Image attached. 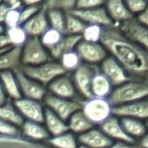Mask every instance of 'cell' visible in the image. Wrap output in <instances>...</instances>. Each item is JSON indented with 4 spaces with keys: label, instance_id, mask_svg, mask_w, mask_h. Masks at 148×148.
I'll return each instance as SVG.
<instances>
[{
    "label": "cell",
    "instance_id": "obj_54",
    "mask_svg": "<svg viewBox=\"0 0 148 148\" xmlns=\"http://www.w3.org/2000/svg\"><path fill=\"white\" fill-rule=\"evenodd\" d=\"M3 51H0V53H3Z\"/></svg>",
    "mask_w": 148,
    "mask_h": 148
},
{
    "label": "cell",
    "instance_id": "obj_53",
    "mask_svg": "<svg viewBox=\"0 0 148 148\" xmlns=\"http://www.w3.org/2000/svg\"><path fill=\"white\" fill-rule=\"evenodd\" d=\"M146 126H147V129H148V121H146Z\"/></svg>",
    "mask_w": 148,
    "mask_h": 148
},
{
    "label": "cell",
    "instance_id": "obj_23",
    "mask_svg": "<svg viewBox=\"0 0 148 148\" xmlns=\"http://www.w3.org/2000/svg\"><path fill=\"white\" fill-rule=\"evenodd\" d=\"M42 124L47 128V132H49V136H58L64 132H68V124L64 120L57 116L55 113L49 111V109L45 108V117H43Z\"/></svg>",
    "mask_w": 148,
    "mask_h": 148
},
{
    "label": "cell",
    "instance_id": "obj_4",
    "mask_svg": "<svg viewBox=\"0 0 148 148\" xmlns=\"http://www.w3.org/2000/svg\"><path fill=\"white\" fill-rule=\"evenodd\" d=\"M20 71L29 77L30 79L36 81L42 86L47 87L55 79L62 75L66 74L58 60H51L45 64L34 66H21Z\"/></svg>",
    "mask_w": 148,
    "mask_h": 148
},
{
    "label": "cell",
    "instance_id": "obj_50",
    "mask_svg": "<svg viewBox=\"0 0 148 148\" xmlns=\"http://www.w3.org/2000/svg\"><path fill=\"white\" fill-rule=\"evenodd\" d=\"M7 101H8V98H7V96H6L5 92H4V89H3V87H2L1 82H0V105L6 103Z\"/></svg>",
    "mask_w": 148,
    "mask_h": 148
},
{
    "label": "cell",
    "instance_id": "obj_20",
    "mask_svg": "<svg viewBox=\"0 0 148 148\" xmlns=\"http://www.w3.org/2000/svg\"><path fill=\"white\" fill-rule=\"evenodd\" d=\"M20 136L34 142H47L49 134L42 123L24 121L20 127Z\"/></svg>",
    "mask_w": 148,
    "mask_h": 148
},
{
    "label": "cell",
    "instance_id": "obj_13",
    "mask_svg": "<svg viewBox=\"0 0 148 148\" xmlns=\"http://www.w3.org/2000/svg\"><path fill=\"white\" fill-rule=\"evenodd\" d=\"M113 115L118 118L127 117L148 121V98L126 105L113 107Z\"/></svg>",
    "mask_w": 148,
    "mask_h": 148
},
{
    "label": "cell",
    "instance_id": "obj_43",
    "mask_svg": "<svg viewBox=\"0 0 148 148\" xmlns=\"http://www.w3.org/2000/svg\"><path fill=\"white\" fill-rule=\"evenodd\" d=\"M134 19L136 20L140 25L144 26V27H148V4L141 13H139L137 16H135Z\"/></svg>",
    "mask_w": 148,
    "mask_h": 148
},
{
    "label": "cell",
    "instance_id": "obj_41",
    "mask_svg": "<svg viewBox=\"0 0 148 148\" xmlns=\"http://www.w3.org/2000/svg\"><path fill=\"white\" fill-rule=\"evenodd\" d=\"M41 6H22L20 8V25L25 23L39 11Z\"/></svg>",
    "mask_w": 148,
    "mask_h": 148
},
{
    "label": "cell",
    "instance_id": "obj_38",
    "mask_svg": "<svg viewBox=\"0 0 148 148\" xmlns=\"http://www.w3.org/2000/svg\"><path fill=\"white\" fill-rule=\"evenodd\" d=\"M3 25L5 26V28H11L20 25V8H9L6 13Z\"/></svg>",
    "mask_w": 148,
    "mask_h": 148
},
{
    "label": "cell",
    "instance_id": "obj_27",
    "mask_svg": "<svg viewBox=\"0 0 148 148\" xmlns=\"http://www.w3.org/2000/svg\"><path fill=\"white\" fill-rule=\"evenodd\" d=\"M81 40H82V37L80 35H64L62 40L55 47L49 51L51 60H59L64 53L75 51Z\"/></svg>",
    "mask_w": 148,
    "mask_h": 148
},
{
    "label": "cell",
    "instance_id": "obj_10",
    "mask_svg": "<svg viewBox=\"0 0 148 148\" xmlns=\"http://www.w3.org/2000/svg\"><path fill=\"white\" fill-rule=\"evenodd\" d=\"M13 104L24 121L37 123L43 122L45 107L41 101L20 98L13 101Z\"/></svg>",
    "mask_w": 148,
    "mask_h": 148
},
{
    "label": "cell",
    "instance_id": "obj_16",
    "mask_svg": "<svg viewBox=\"0 0 148 148\" xmlns=\"http://www.w3.org/2000/svg\"><path fill=\"white\" fill-rule=\"evenodd\" d=\"M104 8L115 26L134 18L127 9L124 0H106Z\"/></svg>",
    "mask_w": 148,
    "mask_h": 148
},
{
    "label": "cell",
    "instance_id": "obj_14",
    "mask_svg": "<svg viewBox=\"0 0 148 148\" xmlns=\"http://www.w3.org/2000/svg\"><path fill=\"white\" fill-rule=\"evenodd\" d=\"M71 13L80 18L85 24H94V25L102 26L104 28L114 25L113 22L108 16L104 6L84 10L74 9L73 11H71Z\"/></svg>",
    "mask_w": 148,
    "mask_h": 148
},
{
    "label": "cell",
    "instance_id": "obj_32",
    "mask_svg": "<svg viewBox=\"0 0 148 148\" xmlns=\"http://www.w3.org/2000/svg\"><path fill=\"white\" fill-rule=\"evenodd\" d=\"M58 62H60V64L62 66V68L64 69V71L66 74H68V73L75 72V71L83 64L82 60L79 57L76 49L64 53V55L60 58V60H58Z\"/></svg>",
    "mask_w": 148,
    "mask_h": 148
},
{
    "label": "cell",
    "instance_id": "obj_3",
    "mask_svg": "<svg viewBox=\"0 0 148 148\" xmlns=\"http://www.w3.org/2000/svg\"><path fill=\"white\" fill-rule=\"evenodd\" d=\"M81 111L94 126H100L113 116V106L108 99L92 97L87 100H82Z\"/></svg>",
    "mask_w": 148,
    "mask_h": 148
},
{
    "label": "cell",
    "instance_id": "obj_19",
    "mask_svg": "<svg viewBox=\"0 0 148 148\" xmlns=\"http://www.w3.org/2000/svg\"><path fill=\"white\" fill-rule=\"evenodd\" d=\"M22 27L27 33L28 37H39L49 27L47 17V10L41 6L39 11L35 15L22 24Z\"/></svg>",
    "mask_w": 148,
    "mask_h": 148
},
{
    "label": "cell",
    "instance_id": "obj_26",
    "mask_svg": "<svg viewBox=\"0 0 148 148\" xmlns=\"http://www.w3.org/2000/svg\"><path fill=\"white\" fill-rule=\"evenodd\" d=\"M0 82H1L4 92L9 100L16 101L21 98L19 86H18L17 79H16L14 72L8 71V72L0 73Z\"/></svg>",
    "mask_w": 148,
    "mask_h": 148
},
{
    "label": "cell",
    "instance_id": "obj_48",
    "mask_svg": "<svg viewBox=\"0 0 148 148\" xmlns=\"http://www.w3.org/2000/svg\"><path fill=\"white\" fill-rule=\"evenodd\" d=\"M3 3L7 4L9 7H13V8H21L22 4H21V0H1Z\"/></svg>",
    "mask_w": 148,
    "mask_h": 148
},
{
    "label": "cell",
    "instance_id": "obj_45",
    "mask_svg": "<svg viewBox=\"0 0 148 148\" xmlns=\"http://www.w3.org/2000/svg\"><path fill=\"white\" fill-rule=\"evenodd\" d=\"M9 8L10 7L7 5V4L3 3V2L0 3V25H3L6 13H7V11L9 10Z\"/></svg>",
    "mask_w": 148,
    "mask_h": 148
},
{
    "label": "cell",
    "instance_id": "obj_35",
    "mask_svg": "<svg viewBox=\"0 0 148 148\" xmlns=\"http://www.w3.org/2000/svg\"><path fill=\"white\" fill-rule=\"evenodd\" d=\"M64 34H62L60 31L53 29V28L49 27L40 36L38 37L40 42L42 43V45L47 49H51L53 47H55L58 43L62 40V38L64 37Z\"/></svg>",
    "mask_w": 148,
    "mask_h": 148
},
{
    "label": "cell",
    "instance_id": "obj_31",
    "mask_svg": "<svg viewBox=\"0 0 148 148\" xmlns=\"http://www.w3.org/2000/svg\"><path fill=\"white\" fill-rule=\"evenodd\" d=\"M6 38L8 40L10 47H22L23 45L28 39V35L23 29L22 25H18L15 27L6 28L4 30Z\"/></svg>",
    "mask_w": 148,
    "mask_h": 148
},
{
    "label": "cell",
    "instance_id": "obj_51",
    "mask_svg": "<svg viewBox=\"0 0 148 148\" xmlns=\"http://www.w3.org/2000/svg\"><path fill=\"white\" fill-rule=\"evenodd\" d=\"M4 30H5V28H4L3 25H0V33H3Z\"/></svg>",
    "mask_w": 148,
    "mask_h": 148
},
{
    "label": "cell",
    "instance_id": "obj_55",
    "mask_svg": "<svg viewBox=\"0 0 148 148\" xmlns=\"http://www.w3.org/2000/svg\"><path fill=\"white\" fill-rule=\"evenodd\" d=\"M1 2H2V1H1V0H0V3H1Z\"/></svg>",
    "mask_w": 148,
    "mask_h": 148
},
{
    "label": "cell",
    "instance_id": "obj_2",
    "mask_svg": "<svg viewBox=\"0 0 148 148\" xmlns=\"http://www.w3.org/2000/svg\"><path fill=\"white\" fill-rule=\"evenodd\" d=\"M146 98H148V82L129 80L115 87L108 100L113 107H118Z\"/></svg>",
    "mask_w": 148,
    "mask_h": 148
},
{
    "label": "cell",
    "instance_id": "obj_46",
    "mask_svg": "<svg viewBox=\"0 0 148 148\" xmlns=\"http://www.w3.org/2000/svg\"><path fill=\"white\" fill-rule=\"evenodd\" d=\"M45 0H21L22 6H42Z\"/></svg>",
    "mask_w": 148,
    "mask_h": 148
},
{
    "label": "cell",
    "instance_id": "obj_34",
    "mask_svg": "<svg viewBox=\"0 0 148 148\" xmlns=\"http://www.w3.org/2000/svg\"><path fill=\"white\" fill-rule=\"evenodd\" d=\"M47 17L49 27L64 34V25H66V13L64 12L57 9H49L47 10Z\"/></svg>",
    "mask_w": 148,
    "mask_h": 148
},
{
    "label": "cell",
    "instance_id": "obj_25",
    "mask_svg": "<svg viewBox=\"0 0 148 148\" xmlns=\"http://www.w3.org/2000/svg\"><path fill=\"white\" fill-rule=\"evenodd\" d=\"M119 119H120V123L124 129L125 133L135 142H136V140H139L148 131L146 123L144 121L127 117Z\"/></svg>",
    "mask_w": 148,
    "mask_h": 148
},
{
    "label": "cell",
    "instance_id": "obj_49",
    "mask_svg": "<svg viewBox=\"0 0 148 148\" xmlns=\"http://www.w3.org/2000/svg\"><path fill=\"white\" fill-rule=\"evenodd\" d=\"M137 145L139 148H148V131L139 139V143Z\"/></svg>",
    "mask_w": 148,
    "mask_h": 148
},
{
    "label": "cell",
    "instance_id": "obj_8",
    "mask_svg": "<svg viewBox=\"0 0 148 148\" xmlns=\"http://www.w3.org/2000/svg\"><path fill=\"white\" fill-rule=\"evenodd\" d=\"M76 51L82 60V62L97 66L109 56L101 42H88L81 40L77 45Z\"/></svg>",
    "mask_w": 148,
    "mask_h": 148
},
{
    "label": "cell",
    "instance_id": "obj_24",
    "mask_svg": "<svg viewBox=\"0 0 148 148\" xmlns=\"http://www.w3.org/2000/svg\"><path fill=\"white\" fill-rule=\"evenodd\" d=\"M114 87L110 83V81L98 70L95 74L91 85V93L92 97L95 98H103L108 99L110 94L112 93Z\"/></svg>",
    "mask_w": 148,
    "mask_h": 148
},
{
    "label": "cell",
    "instance_id": "obj_33",
    "mask_svg": "<svg viewBox=\"0 0 148 148\" xmlns=\"http://www.w3.org/2000/svg\"><path fill=\"white\" fill-rule=\"evenodd\" d=\"M86 24L71 12L66 13V25L64 35H80L82 34Z\"/></svg>",
    "mask_w": 148,
    "mask_h": 148
},
{
    "label": "cell",
    "instance_id": "obj_42",
    "mask_svg": "<svg viewBox=\"0 0 148 148\" xmlns=\"http://www.w3.org/2000/svg\"><path fill=\"white\" fill-rule=\"evenodd\" d=\"M106 0H78L75 9H92V8L103 7Z\"/></svg>",
    "mask_w": 148,
    "mask_h": 148
},
{
    "label": "cell",
    "instance_id": "obj_5",
    "mask_svg": "<svg viewBox=\"0 0 148 148\" xmlns=\"http://www.w3.org/2000/svg\"><path fill=\"white\" fill-rule=\"evenodd\" d=\"M51 60L49 51L43 47L38 37H28L23 47H20L21 66H38Z\"/></svg>",
    "mask_w": 148,
    "mask_h": 148
},
{
    "label": "cell",
    "instance_id": "obj_37",
    "mask_svg": "<svg viewBox=\"0 0 148 148\" xmlns=\"http://www.w3.org/2000/svg\"><path fill=\"white\" fill-rule=\"evenodd\" d=\"M104 27L94 24H86L83 30L81 37L82 40L88 42H101L102 35H103Z\"/></svg>",
    "mask_w": 148,
    "mask_h": 148
},
{
    "label": "cell",
    "instance_id": "obj_1",
    "mask_svg": "<svg viewBox=\"0 0 148 148\" xmlns=\"http://www.w3.org/2000/svg\"><path fill=\"white\" fill-rule=\"evenodd\" d=\"M101 43L130 80L148 82V51L144 47L128 38L115 25L104 28Z\"/></svg>",
    "mask_w": 148,
    "mask_h": 148
},
{
    "label": "cell",
    "instance_id": "obj_44",
    "mask_svg": "<svg viewBox=\"0 0 148 148\" xmlns=\"http://www.w3.org/2000/svg\"><path fill=\"white\" fill-rule=\"evenodd\" d=\"M107 148H139L136 143H126V142H113Z\"/></svg>",
    "mask_w": 148,
    "mask_h": 148
},
{
    "label": "cell",
    "instance_id": "obj_15",
    "mask_svg": "<svg viewBox=\"0 0 148 148\" xmlns=\"http://www.w3.org/2000/svg\"><path fill=\"white\" fill-rule=\"evenodd\" d=\"M128 38L135 41L148 51V27L140 25L133 18L118 26Z\"/></svg>",
    "mask_w": 148,
    "mask_h": 148
},
{
    "label": "cell",
    "instance_id": "obj_30",
    "mask_svg": "<svg viewBox=\"0 0 148 148\" xmlns=\"http://www.w3.org/2000/svg\"><path fill=\"white\" fill-rule=\"evenodd\" d=\"M47 143L51 148H77L79 145L78 137L70 131L58 136L49 137Z\"/></svg>",
    "mask_w": 148,
    "mask_h": 148
},
{
    "label": "cell",
    "instance_id": "obj_40",
    "mask_svg": "<svg viewBox=\"0 0 148 148\" xmlns=\"http://www.w3.org/2000/svg\"><path fill=\"white\" fill-rule=\"evenodd\" d=\"M20 129L0 119V136H18Z\"/></svg>",
    "mask_w": 148,
    "mask_h": 148
},
{
    "label": "cell",
    "instance_id": "obj_52",
    "mask_svg": "<svg viewBox=\"0 0 148 148\" xmlns=\"http://www.w3.org/2000/svg\"><path fill=\"white\" fill-rule=\"evenodd\" d=\"M77 148H89V147L85 146V145H82V144H79V145H78V147H77Z\"/></svg>",
    "mask_w": 148,
    "mask_h": 148
},
{
    "label": "cell",
    "instance_id": "obj_17",
    "mask_svg": "<svg viewBox=\"0 0 148 148\" xmlns=\"http://www.w3.org/2000/svg\"><path fill=\"white\" fill-rule=\"evenodd\" d=\"M100 129L113 142L136 143L125 133L124 129H123L122 125L120 123V119L114 115L110 117L108 120H106L102 125H100Z\"/></svg>",
    "mask_w": 148,
    "mask_h": 148
},
{
    "label": "cell",
    "instance_id": "obj_7",
    "mask_svg": "<svg viewBox=\"0 0 148 148\" xmlns=\"http://www.w3.org/2000/svg\"><path fill=\"white\" fill-rule=\"evenodd\" d=\"M99 68L97 66L84 64L83 62L75 72H73L72 80L77 90L78 96L83 98V100H87L92 98L91 85L95 74L98 72Z\"/></svg>",
    "mask_w": 148,
    "mask_h": 148
},
{
    "label": "cell",
    "instance_id": "obj_29",
    "mask_svg": "<svg viewBox=\"0 0 148 148\" xmlns=\"http://www.w3.org/2000/svg\"><path fill=\"white\" fill-rule=\"evenodd\" d=\"M0 119L7 123L14 125L20 129L24 120L14 106L13 102L7 101L6 103L0 105Z\"/></svg>",
    "mask_w": 148,
    "mask_h": 148
},
{
    "label": "cell",
    "instance_id": "obj_36",
    "mask_svg": "<svg viewBox=\"0 0 148 148\" xmlns=\"http://www.w3.org/2000/svg\"><path fill=\"white\" fill-rule=\"evenodd\" d=\"M77 1L78 0H45L42 4V8L45 10L57 9L64 13H69L76 8Z\"/></svg>",
    "mask_w": 148,
    "mask_h": 148
},
{
    "label": "cell",
    "instance_id": "obj_39",
    "mask_svg": "<svg viewBox=\"0 0 148 148\" xmlns=\"http://www.w3.org/2000/svg\"><path fill=\"white\" fill-rule=\"evenodd\" d=\"M124 2L133 17L141 13L148 4V0H124Z\"/></svg>",
    "mask_w": 148,
    "mask_h": 148
},
{
    "label": "cell",
    "instance_id": "obj_6",
    "mask_svg": "<svg viewBox=\"0 0 148 148\" xmlns=\"http://www.w3.org/2000/svg\"><path fill=\"white\" fill-rule=\"evenodd\" d=\"M42 103L47 109H49V111L55 113L56 115L66 122L75 112L81 110L82 100L62 99L47 93Z\"/></svg>",
    "mask_w": 148,
    "mask_h": 148
},
{
    "label": "cell",
    "instance_id": "obj_12",
    "mask_svg": "<svg viewBox=\"0 0 148 148\" xmlns=\"http://www.w3.org/2000/svg\"><path fill=\"white\" fill-rule=\"evenodd\" d=\"M49 94L62 99L78 100V93L73 83L72 77L68 74L62 75L53 81L47 87Z\"/></svg>",
    "mask_w": 148,
    "mask_h": 148
},
{
    "label": "cell",
    "instance_id": "obj_47",
    "mask_svg": "<svg viewBox=\"0 0 148 148\" xmlns=\"http://www.w3.org/2000/svg\"><path fill=\"white\" fill-rule=\"evenodd\" d=\"M10 49V45L8 43V40L6 38L5 34L3 33H0V51H6V49Z\"/></svg>",
    "mask_w": 148,
    "mask_h": 148
},
{
    "label": "cell",
    "instance_id": "obj_28",
    "mask_svg": "<svg viewBox=\"0 0 148 148\" xmlns=\"http://www.w3.org/2000/svg\"><path fill=\"white\" fill-rule=\"evenodd\" d=\"M66 124H68L69 131L78 136L95 127L81 110L75 112L66 121Z\"/></svg>",
    "mask_w": 148,
    "mask_h": 148
},
{
    "label": "cell",
    "instance_id": "obj_9",
    "mask_svg": "<svg viewBox=\"0 0 148 148\" xmlns=\"http://www.w3.org/2000/svg\"><path fill=\"white\" fill-rule=\"evenodd\" d=\"M14 73H15L16 79H17L21 98L42 102L47 94V87L42 86L41 84L37 83L36 81L32 80L29 77L24 75L20 71V69L14 71Z\"/></svg>",
    "mask_w": 148,
    "mask_h": 148
},
{
    "label": "cell",
    "instance_id": "obj_18",
    "mask_svg": "<svg viewBox=\"0 0 148 148\" xmlns=\"http://www.w3.org/2000/svg\"><path fill=\"white\" fill-rule=\"evenodd\" d=\"M79 144L85 145L89 148H107L113 141L106 136L100 128H92L89 131L78 136Z\"/></svg>",
    "mask_w": 148,
    "mask_h": 148
},
{
    "label": "cell",
    "instance_id": "obj_21",
    "mask_svg": "<svg viewBox=\"0 0 148 148\" xmlns=\"http://www.w3.org/2000/svg\"><path fill=\"white\" fill-rule=\"evenodd\" d=\"M0 148H51L47 142H34L22 136H0Z\"/></svg>",
    "mask_w": 148,
    "mask_h": 148
},
{
    "label": "cell",
    "instance_id": "obj_11",
    "mask_svg": "<svg viewBox=\"0 0 148 148\" xmlns=\"http://www.w3.org/2000/svg\"><path fill=\"white\" fill-rule=\"evenodd\" d=\"M98 68L100 72L110 81L114 88L130 80L122 66L111 56H108Z\"/></svg>",
    "mask_w": 148,
    "mask_h": 148
},
{
    "label": "cell",
    "instance_id": "obj_22",
    "mask_svg": "<svg viewBox=\"0 0 148 148\" xmlns=\"http://www.w3.org/2000/svg\"><path fill=\"white\" fill-rule=\"evenodd\" d=\"M21 66L19 47H10L0 53V73L18 70Z\"/></svg>",
    "mask_w": 148,
    "mask_h": 148
}]
</instances>
